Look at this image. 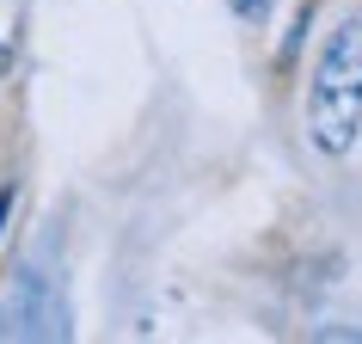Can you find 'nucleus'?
<instances>
[{"mask_svg":"<svg viewBox=\"0 0 362 344\" xmlns=\"http://www.w3.org/2000/svg\"><path fill=\"white\" fill-rule=\"evenodd\" d=\"M307 130L320 154H350L362 130V6H350L313 62V86H307Z\"/></svg>","mask_w":362,"mask_h":344,"instance_id":"f257e3e1","label":"nucleus"},{"mask_svg":"<svg viewBox=\"0 0 362 344\" xmlns=\"http://www.w3.org/2000/svg\"><path fill=\"white\" fill-rule=\"evenodd\" d=\"M0 338H68V307L56 277H37L25 265L0 302Z\"/></svg>","mask_w":362,"mask_h":344,"instance_id":"f03ea898","label":"nucleus"},{"mask_svg":"<svg viewBox=\"0 0 362 344\" xmlns=\"http://www.w3.org/2000/svg\"><path fill=\"white\" fill-rule=\"evenodd\" d=\"M228 13L240 25H246V31H264L270 25V13H276V0H228Z\"/></svg>","mask_w":362,"mask_h":344,"instance_id":"7ed1b4c3","label":"nucleus"},{"mask_svg":"<svg viewBox=\"0 0 362 344\" xmlns=\"http://www.w3.org/2000/svg\"><path fill=\"white\" fill-rule=\"evenodd\" d=\"M6 215H13V197H0V234H6Z\"/></svg>","mask_w":362,"mask_h":344,"instance_id":"20e7f679","label":"nucleus"},{"mask_svg":"<svg viewBox=\"0 0 362 344\" xmlns=\"http://www.w3.org/2000/svg\"><path fill=\"white\" fill-rule=\"evenodd\" d=\"M6 62H13V56H6V38H0V74H6Z\"/></svg>","mask_w":362,"mask_h":344,"instance_id":"39448f33","label":"nucleus"}]
</instances>
